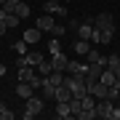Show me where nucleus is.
Segmentation results:
<instances>
[{"label": "nucleus", "mask_w": 120, "mask_h": 120, "mask_svg": "<svg viewBox=\"0 0 120 120\" xmlns=\"http://www.w3.org/2000/svg\"><path fill=\"white\" fill-rule=\"evenodd\" d=\"M88 56V64H99V67H107V56H101L96 51V48H91V51L86 53Z\"/></svg>", "instance_id": "9b49d317"}, {"label": "nucleus", "mask_w": 120, "mask_h": 120, "mask_svg": "<svg viewBox=\"0 0 120 120\" xmlns=\"http://www.w3.org/2000/svg\"><path fill=\"white\" fill-rule=\"evenodd\" d=\"M88 51H91L88 40H80V38H75V53H77V56H86Z\"/></svg>", "instance_id": "f3484780"}, {"label": "nucleus", "mask_w": 120, "mask_h": 120, "mask_svg": "<svg viewBox=\"0 0 120 120\" xmlns=\"http://www.w3.org/2000/svg\"><path fill=\"white\" fill-rule=\"evenodd\" d=\"M13 13H16L19 19H27V16H30V3H24V0H22V3L16 5V11H13Z\"/></svg>", "instance_id": "6ab92c4d"}, {"label": "nucleus", "mask_w": 120, "mask_h": 120, "mask_svg": "<svg viewBox=\"0 0 120 120\" xmlns=\"http://www.w3.org/2000/svg\"><path fill=\"white\" fill-rule=\"evenodd\" d=\"M48 51H51V53H56V51H61V43H59V38H53L51 43H48Z\"/></svg>", "instance_id": "4be33fe9"}, {"label": "nucleus", "mask_w": 120, "mask_h": 120, "mask_svg": "<svg viewBox=\"0 0 120 120\" xmlns=\"http://www.w3.org/2000/svg\"><path fill=\"white\" fill-rule=\"evenodd\" d=\"M77 38H80V40H91V38H94V22L77 24Z\"/></svg>", "instance_id": "1a4fd4ad"}, {"label": "nucleus", "mask_w": 120, "mask_h": 120, "mask_svg": "<svg viewBox=\"0 0 120 120\" xmlns=\"http://www.w3.org/2000/svg\"><path fill=\"white\" fill-rule=\"evenodd\" d=\"M94 27L99 30H115V19H112V13H99L94 19Z\"/></svg>", "instance_id": "423d86ee"}, {"label": "nucleus", "mask_w": 120, "mask_h": 120, "mask_svg": "<svg viewBox=\"0 0 120 120\" xmlns=\"http://www.w3.org/2000/svg\"><path fill=\"white\" fill-rule=\"evenodd\" d=\"M64 86L72 91L75 99H83V96L88 94V88H86V77H83V75H72V72H69V75L64 77Z\"/></svg>", "instance_id": "f257e3e1"}, {"label": "nucleus", "mask_w": 120, "mask_h": 120, "mask_svg": "<svg viewBox=\"0 0 120 120\" xmlns=\"http://www.w3.org/2000/svg\"><path fill=\"white\" fill-rule=\"evenodd\" d=\"M112 107H115L112 99H99L96 101V117L99 120H109L112 117Z\"/></svg>", "instance_id": "7ed1b4c3"}, {"label": "nucleus", "mask_w": 120, "mask_h": 120, "mask_svg": "<svg viewBox=\"0 0 120 120\" xmlns=\"http://www.w3.org/2000/svg\"><path fill=\"white\" fill-rule=\"evenodd\" d=\"M51 64H53V69H59V72H67L69 59L64 56V51H56V53H51Z\"/></svg>", "instance_id": "0eeeda50"}, {"label": "nucleus", "mask_w": 120, "mask_h": 120, "mask_svg": "<svg viewBox=\"0 0 120 120\" xmlns=\"http://www.w3.org/2000/svg\"><path fill=\"white\" fill-rule=\"evenodd\" d=\"M69 99H72V91H69L64 83H61V86L56 88V101H69Z\"/></svg>", "instance_id": "dca6fc26"}, {"label": "nucleus", "mask_w": 120, "mask_h": 120, "mask_svg": "<svg viewBox=\"0 0 120 120\" xmlns=\"http://www.w3.org/2000/svg\"><path fill=\"white\" fill-rule=\"evenodd\" d=\"M5 30H8V24H5V19L0 16V35H5Z\"/></svg>", "instance_id": "b1692460"}, {"label": "nucleus", "mask_w": 120, "mask_h": 120, "mask_svg": "<svg viewBox=\"0 0 120 120\" xmlns=\"http://www.w3.org/2000/svg\"><path fill=\"white\" fill-rule=\"evenodd\" d=\"M13 91H16V96H19V99H30V96L35 94V88L30 86V83H24V80H19V83H16V88H13Z\"/></svg>", "instance_id": "9d476101"}, {"label": "nucleus", "mask_w": 120, "mask_h": 120, "mask_svg": "<svg viewBox=\"0 0 120 120\" xmlns=\"http://www.w3.org/2000/svg\"><path fill=\"white\" fill-rule=\"evenodd\" d=\"M35 27H38L40 32H53V27H56V19L51 16V13H43V16H38Z\"/></svg>", "instance_id": "20e7f679"}, {"label": "nucleus", "mask_w": 120, "mask_h": 120, "mask_svg": "<svg viewBox=\"0 0 120 120\" xmlns=\"http://www.w3.org/2000/svg\"><path fill=\"white\" fill-rule=\"evenodd\" d=\"M117 107H120V96H117Z\"/></svg>", "instance_id": "a878e982"}, {"label": "nucleus", "mask_w": 120, "mask_h": 120, "mask_svg": "<svg viewBox=\"0 0 120 120\" xmlns=\"http://www.w3.org/2000/svg\"><path fill=\"white\" fill-rule=\"evenodd\" d=\"M40 35H43V32H40L38 27H35V30H27V32H24V40H27V45H38V43H40Z\"/></svg>", "instance_id": "2eb2a0df"}, {"label": "nucleus", "mask_w": 120, "mask_h": 120, "mask_svg": "<svg viewBox=\"0 0 120 120\" xmlns=\"http://www.w3.org/2000/svg\"><path fill=\"white\" fill-rule=\"evenodd\" d=\"M0 120H13V112H11L8 107H5L3 101H0Z\"/></svg>", "instance_id": "412c9836"}, {"label": "nucleus", "mask_w": 120, "mask_h": 120, "mask_svg": "<svg viewBox=\"0 0 120 120\" xmlns=\"http://www.w3.org/2000/svg\"><path fill=\"white\" fill-rule=\"evenodd\" d=\"M112 38H115V30H99V27H94V38L91 40H96V43H101V45H109Z\"/></svg>", "instance_id": "39448f33"}, {"label": "nucleus", "mask_w": 120, "mask_h": 120, "mask_svg": "<svg viewBox=\"0 0 120 120\" xmlns=\"http://www.w3.org/2000/svg\"><path fill=\"white\" fill-rule=\"evenodd\" d=\"M35 69H38V75H43V77H48V75L53 72V64H51V61H45V59H43V61H40L38 67H35Z\"/></svg>", "instance_id": "a211bd4d"}, {"label": "nucleus", "mask_w": 120, "mask_h": 120, "mask_svg": "<svg viewBox=\"0 0 120 120\" xmlns=\"http://www.w3.org/2000/svg\"><path fill=\"white\" fill-rule=\"evenodd\" d=\"M101 83H104V86H109V88H112V86H117L120 80H117V75H115V72H112V69L107 67V69H101Z\"/></svg>", "instance_id": "4468645a"}, {"label": "nucleus", "mask_w": 120, "mask_h": 120, "mask_svg": "<svg viewBox=\"0 0 120 120\" xmlns=\"http://www.w3.org/2000/svg\"><path fill=\"white\" fill-rule=\"evenodd\" d=\"M43 8H45V13H51V16H53V13H56V16H67V8L59 5V0H48Z\"/></svg>", "instance_id": "6e6552de"}, {"label": "nucleus", "mask_w": 120, "mask_h": 120, "mask_svg": "<svg viewBox=\"0 0 120 120\" xmlns=\"http://www.w3.org/2000/svg\"><path fill=\"white\" fill-rule=\"evenodd\" d=\"M56 117H61V120L72 117V109H69V101H56Z\"/></svg>", "instance_id": "f8f14e48"}, {"label": "nucleus", "mask_w": 120, "mask_h": 120, "mask_svg": "<svg viewBox=\"0 0 120 120\" xmlns=\"http://www.w3.org/2000/svg\"><path fill=\"white\" fill-rule=\"evenodd\" d=\"M51 35H53V38H61V35H64V27H59V24H56V27H53V32H51Z\"/></svg>", "instance_id": "5701e85b"}, {"label": "nucleus", "mask_w": 120, "mask_h": 120, "mask_svg": "<svg viewBox=\"0 0 120 120\" xmlns=\"http://www.w3.org/2000/svg\"><path fill=\"white\" fill-rule=\"evenodd\" d=\"M24 101H27V104H24V117H27V120L35 117V115H40L43 107H45V99H43V96H35V94H32L30 99H24Z\"/></svg>", "instance_id": "f03ea898"}, {"label": "nucleus", "mask_w": 120, "mask_h": 120, "mask_svg": "<svg viewBox=\"0 0 120 120\" xmlns=\"http://www.w3.org/2000/svg\"><path fill=\"white\" fill-rule=\"evenodd\" d=\"M24 3H30V0H24Z\"/></svg>", "instance_id": "bb28decb"}, {"label": "nucleus", "mask_w": 120, "mask_h": 120, "mask_svg": "<svg viewBox=\"0 0 120 120\" xmlns=\"http://www.w3.org/2000/svg\"><path fill=\"white\" fill-rule=\"evenodd\" d=\"M13 51H16L19 56H24L27 51H30V48H27V40H24V38H22V40H16V43H13Z\"/></svg>", "instance_id": "aec40b11"}, {"label": "nucleus", "mask_w": 120, "mask_h": 120, "mask_svg": "<svg viewBox=\"0 0 120 120\" xmlns=\"http://www.w3.org/2000/svg\"><path fill=\"white\" fill-rule=\"evenodd\" d=\"M5 72H8V67H5V64H0V77H3Z\"/></svg>", "instance_id": "393cba45"}, {"label": "nucleus", "mask_w": 120, "mask_h": 120, "mask_svg": "<svg viewBox=\"0 0 120 120\" xmlns=\"http://www.w3.org/2000/svg\"><path fill=\"white\" fill-rule=\"evenodd\" d=\"M67 72H72V75H83V77H86V75H88V64H80V61H69V64H67Z\"/></svg>", "instance_id": "ddd939ff"}]
</instances>
